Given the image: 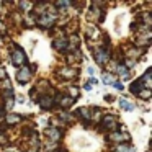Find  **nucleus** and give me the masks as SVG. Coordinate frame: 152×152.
Wrapping results in <instances>:
<instances>
[{"label": "nucleus", "mask_w": 152, "mask_h": 152, "mask_svg": "<svg viewBox=\"0 0 152 152\" xmlns=\"http://www.w3.org/2000/svg\"><path fill=\"white\" fill-rule=\"evenodd\" d=\"M10 59H12V64H13V66H17V67L26 66V54H25L20 48H15V49L12 51Z\"/></svg>", "instance_id": "1"}, {"label": "nucleus", "mask_w": 152, "mask_h": 152, "mask_svg": "<svg viewBox=\"0 0 152 152\" xmlns=\"http://www.w3.org/2000/svg\"><path fill=\"white\" fill-rule=\"evenodd\" d=\"M30 79H31V69H30V67H26V66H23L20 70H18V74H17L18 83L25 85L26 82H30Z\"/></svg>", "instance_id": "2"}, {"label": "nucleus", "mask_w": 152, "mask_h": 152, "mask_svg": "<svg viewBox=\"0 0 152 152\" xmlns=\"http://www.w3.org/2000/svg\"><path fill=\"white\" fill-rule=\"evenodd\" d=\"M102 126L105 129H108V131H118V128H119V124L116 123V118H115V116H111V115H108V116L103 118Z\"/></svg>", "instance_id": "3"}, {"label": "nucleus", "mask_w": 152, "mask_h": 152, "mask_svg": "<svg viewBox=\"0 0 152 152\" xmlns=\"http://www.w3.org/2000/svg\"><path fill=\"white\" fill-rule=\"evenodd\" d=\"M108 141H115V142H123V141H129V134H126V132H111V134L108 136Z\"/></svg>", "instance_id": "4"}, {"label": "nucleus", "mask_w": 152, "mask_h": 152, "mask_svg": "<svg viewBox=\"0 0 152 152\" xmlns=\"http://www.w3.org/2000/svg\"><path fill=\"white\" fill-rule=\"evenodd\" d=\"M53 48L54 49H57V51H66L67 49V38H56V39L53 41Z\"/></svg>", "instance_id": "5"}, {"label": "nucleus", "mask_w": 152, "mask_h": 152, "mask_svg": "<svg viewBox=\"0 0 152 152\" xmlns=\"http://www.w3.org/2000/svg\"><path fill=\"white\" fill-rule=\"evenodd\" d=\"M54 103H56V102H54V98H53V96L44 95L43 98H39V106H41L43 110H51V108L54 106Z\"/></svg>", "instance_id": "6"}, {"label": "nucleus", "mask_w": 152, "mask_h": 152, "mask_svg": "<svg viewBox=\"0 0 152 152\" xmlns=\"http://www.w3.org/2000/svg\"><path fill=\"white\" fill-rule=\"evenodd\" d=\"M95 61L100 64V66H105V62L108 61V51L105 49H98L95 53Z\"/></svg>", "instance_id": "7"}, {"label": "nucleus", "mask_w": 152, "mask_h": 152, "mask_svg": "<svg viewBox=\"0 0 152 152\" xmlns=\"http://www.w3.org/2000/svg\"><path fill=\"white\" fill-rule=\"evenodd\" d=\"M53 23H54V17L48 13L41 15L39 20H38V25H41V26H53Z\"/></svg>", "instance_id": "8"}, {"label": "nucleus", "mask_w": 152, "mask_h": 152, "mask_svg": "<svg viewBox=\"0 0 152 152\" xmlns=\"http://www.w3.org/2000/svg\"><path fill=\"white\" fill-rule=\"evenodd\" d=\"M144 85H145V83L142 82L141 79H139V80H136V82H132V83H131L129 90H131V93H134V95H139V92H141L142 88H145Z\"/></svg>", "instance_id": "9"}, {"label": "nucleus", "mask_w": 152, "mask_h": 152, "mask_svg": "<svg viewBox=\"0 0 152 152\" xmlns=\"http://www.w3.org/2000/svg\"><path fill=\"white\" fill-rule=\"evenodd\" d=\"M75 115L80 116V118H85V119L92 118V111H90V108H87V106H80V108H77Z\"/></svg>", "instance_id": "10"}, {"label": "nucleus", "mask_w": 152, "mask_h": 152, "mask_svg": "<svg viewBox=\"0 0 152 152\" xmlns=\"http://www.w3.org/2000/svg\"><path fill=\"white\" fill-rule=\"evenodd\" d=\"M61 75L64 79H74V75H77V70L72 67H64V69H61Z\"/></svg>", "instance_id": "11"}, {"label": "nucleus", "mask_w": 152, "mask_h": 152, "mask_svg": "<svg viewBox=\"0 0 152 152\" xmlns=\"http://www.w3.org/2000/svg\"><path fill=\"white\" fill-rule=\"evenodd\" d=\"M48 136H49V139L53 142H56V141H59V139H61V131H59V129H56V128H49V129H48Z\"/></svg>", "instance_id": "12"}, {"label": "nucleus", "mask_w": 152, "mask_h": 152, "mask_svg": "<svg viewBox=\"0 0 152 152\" xmlns=\"http://www.w3.org/2000/svg\"><path fill=\"white\" fill-rule=\"evenodd\" d=\"M57 100L61 102V106H62V108H69V106L74 103L72 96H61V98H57Z\"/></svg>", "instance_id": "13"}, {"label": "nucleus", "mask_w": 152, "mask_h": 152, "mask_svg": "<svg viewBox=\"0 0 152 152\" xmlns=\"http://www.w3.org/2000/svg\"><path fill=\"white\" fill-rule=\"evenodd\" d=\"M5 121H7V124H18L21 121V116L20 115H8L5 118Z\"/></svg>", "instance_id": "14"}, {"label": "nucleus", "mask_w": 152, "mask_h": 152, "mask_svg": "<svg viewBox=\"0 0 152 152\" xmlns=\"http://www.w3.org/2000/svg\"><path fill=\"white\" fill-rule=\"evenodd\" d=\"M119 105H121V108L126 110V111H131V110H134V105H132L131 102H128L126 98H121V100H119Z\"/></svg>", "instance_id": "15"}, {"label": "nucleus", "mask_w": 152, "mask_h": 152, "mask_svg": "<svg viewBox=\"0 0 152 152\" xmlns=\"http://www.w3.org/2000/svg\"><path fill=\"white\" fill-rule=\"evenodd\" d=\"M151 93H152V90L145 87V88H142L141 92H139V98H142V100H149V98H151Z\"/></svg>", "instance_id": "16"}, {"label": "nucleus", "mask_w": 152, "mask_h": 152, "mask_svg": "<svg viewBox=\"0 0 152 152\" xmlns=\"http://www.w3.org/2000/svg\"><path fill=\"white\" fill-rule=\"evenodd\" d=\"M103 82H105L106 85H111V83L115 82V79H113V77L110 75V74H105V75H103Z\"/></svg>", "instance_id": "17"}, {"label": "nucleus", "mask_w": 152, "mask_h": 152, "mask_svg": "<svg viewBox=\"0 0 152 152\" xmlns=\"http://www.w3.org/2000/svg\"><path fill=\"white\" fill-rule=\"evenodd\" d=\"M7 79V70L4 67H0V80H5Z\"/></svg>", "instance_id": "18"}, {"label": "nucleus", "mask_w": 152, "mask_h": 152, "mask_svg": "<svg viewBox=\"0 0 152 152\" xmlns=\"http://www.w3.org/2000/svg\"><path fill=\"white\" fill-rule=\"evenodd\" d=\"M0 87H7V88H10V80H2V82H0Z\"/></svg>", "instance_id": "19"}, {"label": "nucleus", "mask_w": 152, "mask_h": 152, "mask_svg": "<svg viewBox=\"0 0 152 152\" xmlns=\"http://www.w3.org/2000/svg\"><path fill=\"white\" fill-rule=\"evenodd\" d=\"M83 88H85L87 92H90V90H92V85H90V83H85V85H83Z\"/></svg>", "instance_id": "20"}, {"label": "nucleus", "mask_w": 152, "mask_h": 152, "mask_svg": "<svg viewBox=\"0 0 152 152\" xmlns=\"http://www.w3.org/2000/svg\"><path fill=\"white\" fill-rule=\"evenodd\" d=\"M4 131H5V129H4V124H2V126H0V134H2Z\"/></svg>", "instance_id": "21"}, {"label": "nucleus", "mask_w": 152, "mask_h": 152, "mask_svg": "<svg viewBox=\"0 0 152 152\" xmlns=\"http://www.w3.org/2000/svg\"><path fill=\"white\" fill-rule=\"evenodd\" d=\"M2 116H4V110L0 108V118H2Z\"/></svg>", "instance_id": "22"}]
</instances>
